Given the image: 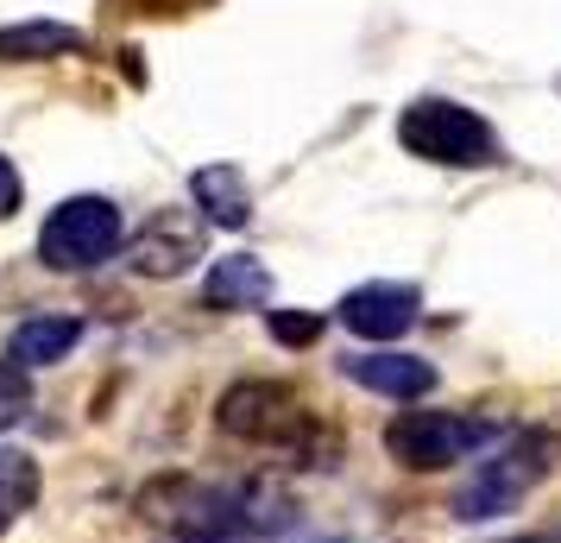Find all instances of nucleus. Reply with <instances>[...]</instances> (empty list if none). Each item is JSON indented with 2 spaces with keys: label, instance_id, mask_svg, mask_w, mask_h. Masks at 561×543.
I'll return each instance as SVG.
<instances>
[{
  "label": "nucleus",
  "instance_id": "19",
  "mask_svg": "<svg viewBox=\"0 0 561 543\" xmlns=\"http://www.w3.org/2000/svg\"><path fill=\"white\" fill-rule=\"evenodd\" d=\"M511 543H536V538H511Z\"/></svg>",
  "mask_w": 561,
  "mask_h": 543
},
{
  "label": "nucleus",
  "instance_id": "3",
  "mask_svg": "<svg viewBox=\"0 0 561 543\" xmlns=\"http://www.w3.org/2000/svg\"><path fill=\"white\" fill-rule=\"evenodd\" d=\"M152 518H164L178 543H247L253 538V499L221 487H196V480H164L146 493Z\"/></svg>",
  "mask_w": 561,
  "mask_h": 543
},
{
  "label": "nucleus",
  "instance_id": "12",
  "mask_svg": "<svg viewBox=\"0 0 561 543\" xmlns=\"http://www.w3.org/2000/svg\"><path fill=\"white\" fill-rule=\"evenodd\" d=\"M82 341V323L77 316H32V323H20L13 329V366H51V361H64L70 348Z\"/></svg>",
  "mask_w": 561,
  "mask_h": 543
},
{
  "label": "nucleus",
  "instance_id": "1",
  "mask_svg": "<svg viewBox=\"0 0 561 543\" xmlns=\"http://www.w3.org/2000/svg\"><path fill=\"white\" fill-rule=\"evenodd\" d=\"M398 146L423 165H455V171H480V165H499L505 146L499 133L485 127L473 108L442 102V95H423L398 114Z\"/></svg>",
  "mask_w": 561,
  "mask_h": 543
},
{
  "label": "nucleus",
  "instance_id": "16",
  "mask_svg": "<svg viewBox=\"0 0 561 543\" xmlns=\"http://www.w3.org/2000/svg\"><path fill=\"white\" fill-rule=\"evenodd\" d=\"M272 336L284 341V348H309V341L322 336V323H316V316H272Z\"/></svg>",
  "mask_w": 561,
  "mask_h": 543
},
{
  "label": "nucleus",
  "instance_id": "20",
  "mask_svg": "<svg viewBox=\"0 0 561 543\" xmlns=\"http://www.w3.org/2000/svg\"><path fill=\"white\" fill-rule=\"evenodd\" d=\"M329 543H341V538H329Z\"/></svg>",
  "mask_w": 561,
  "mask_h": 543
},
{
  "label": "nucleus",
  "instance_id": "13",
  "mask_svg": "<svg viewBox=\"0 0 561 543\" xmlns=\"http://www.w3.org/2000/svg\"><path fill=\"white\" fill-rule=\"evenodd\" d=\"M38 499V462L20 449H0V531H13L20 512H32Z\"/></svg>",
  "mask_w": 561,
  "mask_h": 543
},
{
  "label": "nucleus",
  "instance_id": "6",
  "mask_svg": "<svg viewBox=\"0 0 561 543\" xmlns=\"http://www.w3.org/2000/svg\"><path fill=\"white\" fill-rule=\"evenodd\" d=\"M549 467H556V462H549V437H511L505 455H499V462H485L480 480L460 493V518H467V524H480V518L517 506V499L549 474Z\"/></svg>",
  "mask_w": 561,
  "mask_h": 543
},
{
  "label": "nucleus",
  "instance_id": "7",
  "mask_svg": "<svg viewBox=\"0 0 561 543\" xmlns=\"http://www.w3.org/2000/svg\"><path fill=\"white\" fill-rule=\"evenodd\" d=\"M196 253H203V222H196L190 208H158L152 222L139 228V240H133V265L152 272V279L183 272Z\"/></svg>",
  "mask_w": 561,
  "mask_h": 543
},
{
  "label": "nucleus",
  "instance_id": "17",
  "mask_svg": "<svg viewBox=\"0 0 561 543\" xmlns=\"http://www.w3.org/2000/svg\"><path fill=\"white\" fill-rule=\"evenodd\" d=\"M13 208H20V171H13V165L0 158V222H7Z\"/></svg>",
  "mask_w": 561,
  "mask_h": 543
},
{
  "label": "nucleus",
  "instance_id": "10",
  "mask_svg": "<svg viewBox=\"0 0 561 543\" xmlns=\"http://www.w3.org/2000/svg\"><path fill=\"white\" fill-rule=\"evenodd\" d=\"M190 190H196V208H203L215 228H247V222H253V190H247V171H233V165H203Z\"/></svg>",
  "mask_w": 561,
  "mask_h": 543
},
{
  "label": "nucleus",
  "instance_id": "14",
  "mask_svg": "<svg viewBox=\"0 0 561 543\" xmlns=\"http://www.w3.org/2000/svg\"><path fill=\"white\" fill-rule=\"evenodd\" d=\"M70 45H77V32H64V26L0 32V57H7V64H20V57H45V52H70Z\"/></svg>",
  "mask_w": 561,
  "mask_h": 543
},
{
  "label": "nucleus",
  "instance_id": "18",
  "mask_svg": "<svg viewBox=\"0 0 561 543\" xmlns=\"http://www.w3.org/2000/svg\"><path fill=\"white\" fill-rule=\"evenodd\" d=\"M127 13H178V7H196V0H114Z\"/></svg>",
  "mask_w": 561,
  "mask_h": 543
},
{
  "label": "nucleus",
  "instance_id": "15",
  "mask_svg": "<svg viewBox=\"0 0 561 543\" xmlns=\"http://www.w3.org/2000/svg\"><path fill=\"white\" fill-rule=\"evenodd\" d=\"M32 411V386H26V366L0 361V430H13L20 417Z\"/></svg>",
  "mask_w": 561,
  "mask_h": 543
},
{
  "label": "nucleus",
  "instance_id": "8",
  "mask_svg": "<svg viewBox=\"0 0 561 543\" xmlns=\"http://www.w3.org/2000/svg\"><path fill=\"white\" fill-rule=\"evenodd\" d=\"M416 310H423V297L410 285H359L341 297V323L354 329V336L366 341H391L404 336L410 323H416Z\"/></svg>",
  "mask_w": 561,
  "mask_h": 543
},
{
  "label": "nucleus",
  "instance_id": "2",
  "mask_svg": "<svg viewBox=\"0 0 561 543\" xmlns=\"http://www.w3.org/2000/svg\"><path fill=\"white\" fill-rule=\"evenodd\" d=\"M499 442V423L485 417H460V411H398L391 430H385V449L391 462L410 467V474H435V467L467 462L473 449Z\"/></svg>",
  "mask_w": 561,
  "mask_h": 543
},
{
  "label": "nucleus",
  "instance_id": "9",
  "mask_svg": "<svg viewBox=\"0 0 561 543\" xmlns=\"http://www.w3.org/2000/svg\"><path fill=\"white\" fill-rule=\"evenodd\" d=\"M347 366V380H359L366 392H385V398H423L435 392V366L416 361V354H354Z\"/></svg>",
  "mask_w": 561,
  "mask_h": 543
},
{
  "label": "nucleus",
  "instance_id": "5",
  "mask_svg": "<svg viewBox=\"0 0 561 543\" xmlns=\"http://www.w3.org/2000/svg\"><path fill=\"white\" fill-rule=\"evenodd\" d=\"M221 430L240 442H259V449H297L309 437V411L304 398L278 380H247V386H233L221 398Z\"/></svg>",
  "mask_w": 561,
  "mask_h": 543
},
{
  "label": "nucleus",
  "instance_id": "11",
  "mask_svg": "<svg viewBox=\"0 0 561 543\" xmlns=\"http://www.w3.org/2000/svg\"><path fill=\"white\" fill-rule=\"evenodd\" d=\"M265 297H272V272L247 253L215 259V272H208V285H203L208 310H247V304H265Z\"/></svg>",
  "mask_w": 561,
  "mask_h": 543
},
{
  "label": "nucleus",
  "instance_id": "4",
  "mask_svg": "<svg viewBox=\"0 0 561 543\" xmlns=\"http://www.w3.org/2000/svg\"><path fill=\"white\" fill-rule=\"evenodd\" d=\"M121 240H127V222L107 196H70L51 208V222L38 234V259L51 272H89L121 253Z\"/></svg>",
  "mask_w": 561,
  "mask_h": 543
}]
</instances>
